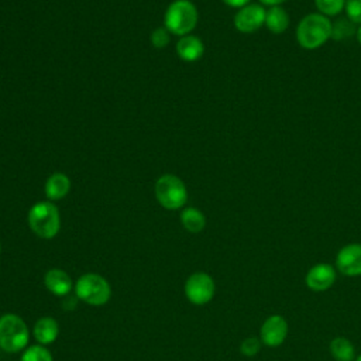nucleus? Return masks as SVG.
I'll use <instances>...</instances> for the list:
<instances>
[{
	"label": "nucleus",
	"mask_w": 361,
	"mask_h": 361,
	"mask_svg": "<svg viewBox=\"0 0 361 361\" xmlns=\"http://www.w3.org/2000/svg\"><path fill=\"white\" fill-rule=\"evenodd\" d=\"M355 38L358 41V44L361 45V24L357 27V32H355Z\"/></svg>",
	"instance_id": "27"
},
{
	"label": "nucleus",
	"mask_w": 361,
	"mask_h": 361,
	"mask_svg": "<svg viewBox=\"0 0 361 361\" xmlns=\"http://www.w3.org/2000/svg\"><path fill=\"white\" fill-rule=\"evenodd\" d=\"M176 52L182 61L195 62L202 58L204 52V45L199 37L183 35L176 42Z\"/></svg>",
	"instance_id": "13"
},
{
	"label": "nucleus",
	"mask_w": 361,
	"mask_h": 361,
	"mask_svg": "<svg viewBox=\"0 0 361 361\" xmlns=\"http://www.w3.org/2000/svg\"><path fill=\"white\" fill-rule=\"evenodd\" d=\"M30 333L24 320L13 313L0 317V348L7 353H18L28 344Z\"/></svg>",
	"instance_id": "4"
},
{
	"label": "nucleus",
	"mask_w": 361,
	"mask_h": 361,
	"mask_svg": "<svg viewBox=\"0 0 361 361\" xmlns=\"http://www.w3.org/2000/svg\"><path fill=\"white\" fill-rule=\"evenodd\" d=\"M290 18L282 6L268 7L265 11V27L274 34H282L288 30Z\"/></svg>",
	"instance_id": "15"
},
{
	"label": "nucleus",
	"mask_w": 361,
	"mask_h": 361,
	"mask_svg": "<svg viewBox=\"0 0 361 361\" xmlns=\"http://www.w3.org/2000/svg\"><path fill=\"white\" fill-rule=\"evenodd\" d=\"M357 24H354L350 18H338L336 23H331V38L337 41H343L357 32Z\"/></svg>",
	"instance_id": "19"
},
{
	"label": "nucleus",
	"mask_w": 361,
	"mask_h": 361,
	"mask_svg": "<svg viewBox=\"0 0 361 361\" xmlns=\"http://www.w3.org/2000/svg\"><path fill=\"white\" fill-rule=\"evenodd\" d=\"M224 4L230 6V7H234V8H241L244 6H247L251 0H221Z\"/></svg>",
	"instance_id": "25"
},
{
	"label": "nucleus",
	"mask_w": 361,
	"mask_h": 361,
	"mask_svg": "<svg viewBox=\"0 0 361 361\" xmlns=\"http://www.w3.org/2000/svg\"><path fill=\"white\" fill-rule=\"evenodd\" d=\"M240 350H241V353L245 357H252V355L259 353V350H261V340L258 337H248V338H245L241 343Z\"/></svg>",
	"instance_id": "24"
},
{
	"label": "nucleus",
	"mask_w": 361,
	"mask_h": 361,
	"mask_svg": "<svg viewBox=\"0 0 361 361\" xmlns=\"http://www.w3.org/2000/svg\"><path fill=\"white\" fill-rule=\"evenodd\" d=\"M331 38V20L323 14L309 13L296 27V41L303 49H317Z\"/></svg>",
	"instance_id": "1"
},
{
	"label": "nucleus",
	"mask_w": 361,
	"mask_h": 361,
	"mask_svg": "<svg viewBox=\"0 0 361 361\" xmlns=\"http://www.w3.org/2000/svg\"><path fill=\"white\" fill-rule=\"evenodd\" d=\"M20 361H54L51 353L41 344L37 345H31L28 347L23 355Z\"/></svg>",
	"instance_id": "21"
},
{
	"label": "nucleus",
	"mask_w": 361,
	"mask_h": 361,
	"mask_svg": "<svg viewBox=\"0 0 361 361\" xmlns=\"http://www.w3.org/2000/svg\"><path fill=\"white\" fill-rule=\"evenodd\" d=\"M180 221H182V226L189 233H200L206 226L204 214L196 207L183 209L180 213Z\"/></svg>",
	"instance_id": "17"
},
{
	"label": "nucleus",
	"mask_w": 361,
	"mask_h": 361,
	"mask_svg": "<svg viewBox=\"0 0 361 361\" xmlns=\"http://www.w3.org/2000/svg\"><path fill=\"white\" fill-rule=\"evenodd\" d=\"M259 4L262 6H268V7H272V6H281L282 3H285L286 0H258Z\"/></svg>",
	"instance_id": "26"
},
{
	"label": "nucleus",
	"mask_w": 361,
	"mask_h": 361,
	"mask_svg": "<svg viewBox=\"0 0 361 361\" xmlns=\"http://www.w3.org/2000/svg\"><path fill=\"white\" fill-rule=\"evenodd\" d=\"M345 0H314V6L320 14L326 17L338 16L344 10Z\"/></svg>",
	"instance_id": "20"
},
{
	"label": "nucleus",
	"mask_w": 361,
	"mask_h": 361,
	"mask_svg": "<svg viewBox=\"0 0 361 361\" xmlns=\"http://www.w3.org/2000/svg\"><path fill=\"white\" fill-rule=\"evenodd\" d=\"M75 295L87 305L102 306L109 302L111 289L102 275L85 274L75 283Z\"/></svg>",
	"instance_id": "6"
},
{
	"label": "nucleus",
	"mask_w": 361,
	"mask_h": 361,
	"mask_svg": "<svg viewBox=\"0 0 361 361\" xmlns=\"http://www.w3.org/2000/svg\"><path fill=\"white\" fill-rule=\"evenodd\" d=\"M155 197L164 209L176 210L185 206L188 190L180 178L172 173H165L155 182Z\"/></svg>",
	"instance_id": "5"
},
{
	"label": "nucleus",
	"mask_w": 361,
	"mask_h": 361,
	"mask_svg": "<svg viewBox=\"0 0 361 361\" xmlns=\"http://www.w3.org/2000/svg\"><path fill=\"white\" fill-rule=\"evenodd\" d=\"M169 41H171V35L165 27H158L151 34V44L155 48H164L169 44Z\"/></svg>",
	"instance_id": "23"
},
{
	"label": "nucleus",
	"mask_w": 361,
	"mask_h": 361,
	"mask_svg": "<svg viewBox=\"0 0 361 361\" xmlns=\"http://www.w3.org/2000/svg\"><path fill=\"white\" fill-rule=\"evenodd\" d=\"M44 282L47 289L55 296H66L73 288V281L71 279V276L59 268L49 269L45 274Z\"/></svg>",
	"instance_id": "12"
},
{
	"label": "nucleus",
	"mask_w": 361,
	"mask_h": 361,
	"mask_svg": "<svg viewBox=\"0 0 361 361\" xmlns=\"http://www.w3.org/2000/svg\"><path fill=\"white\" fill-rule=\"evenodd\" d=\"M337 269L347 276L361 275V244L353 243L344 245L336 257Z\"/></svg>",
	"instance_id": "10"
},
{
	"label": "nucleus",
	"mask_w": 361,
	"mask_h": 361,
	"mask_svg": "<svg viewBox=\"0 0 361 361\" xmlns=\"http://www.w3.org/2000/svg\"><path fill=\"white\" fill-rule=\"evenodd\" d=\"M265 11L267 8L259 3H248L247 6L238 8L233 18L235 30L244 34L258 31L262 25H265Z\"/></svg>",
	"instance_id": "8"
},
{
	"label": "nucleus",
	"mask_w": 361,
	"mask_h": 361,
	"mask_svg": "<svg viewBox=\"0 0 361 361\" xmlns=\"http://www.w3.org/2000/svg\"><path fill=\"white\" fill-rule=\"evenodd\" d=\"M330 354L336 361H353L354 360V345L345 337H334L330 341Z\"/></svg>",
	"instance_id": "18"
},
{
	"label": "nucleus",
	"mask_w": 361,
	"mask_h": 361,
	"mask_svg": "<svg viewBox=\"0 0 361 361\" xmlns=\"http://www.w3.org/2000/svg\"><path fill=\"white\" fill-rule=\"evenodd\" d=\"M288 336V323L279 314L269 316L261 326L259 340L268 347L281 345Z\"/></svg>",
	"instance_id": "9"
},
{
	"label": "nucleus",
	"mask_w": 361,
	"mask_h": 361,
	"mask_svg": "<svg viewBox=\"0 0 361 361\" xmlns=\"http://www.w3.org/2000/svg\"><path fill=\"white\" fill-rule=\"evenodd\" d=\"M71 179L62 172H54L45 182V196L48 200H59L68 195Z\"/></svg>",
	"instance_id": "14"
},
{
	"label": "nucleus",
	"mask_w": 361,
	"mask_h": 361,
	"mask_svg": "<svg viewBox=\"0 0 361 361\" xmlns=\"http://www.w3.org/2000/svg\"><path fill=\"white\" fill-rule=\"evenodd\" d=\"M214 281L204 272L192 274L185 282V295L193 305H206L214 296Z\"/></svg>",
	"instance_id": "7"
},
{
	"label": "nucleus",
	"mask_w": 361,
	"mask_h": 361,
	"mask_svg": "<svg viewBox=\"0 0 361 361\" xmlns=\"http://www.w3.org/2000/svg\"><path fill=\"white\" fill-rule=\"evenodd\" d=\"M355 361H361V355H358V357H357V360H355Z\"/></svg>",
	"instance_id": "28"
},
{
	"label": "nucleus",
	"mask_w": 361,
	"mask_h": 361,
	"mask_svg": "<svg viewBox=\"0 0 361 361\" xmlns=\"http://www.w3.org/2000/svg\"><path fill=\"white\" fill-rule=\"evenodd\" d=\"M344 11L345 17L350 18L354 24H361V0H345Z\"/></svg>",
	"instance_id": "22"
},
{
	"label": "nucleus",
	"mask_w": 361,
	"mask_h": 361,
	"mask_svg": "<svg viewBox=\"0 0 361 361\" xmlns=\"http://www.w3.org/2000/svg\"><path fill=\"white\" fill-rule=\"evenodd\" d=\"M59 334V326L52 317H41L34 324V337L41 344H51Z\"/></svg>",
	"instance_id": "16"
},
{
	"label": "nucleus",
	"mask_w": 361,
	"mask_h": 361,
	"mask_svg": "<svg viewBox=\"0 0 361 361\" xmlns=\"http://www.w3.org/2000/svg\"><path fill=\"white\" fill-rule=\"evenodd\" d=\"M28 226L41 238H54L61 227L58 207L51 202H38L28 210Z\"/></svg>",
	"instance_id": "3"
},
{
	"label": "nucleus",
	"mask_w": 361,
	"mask_h": 361,
	"mask_svg": "<svg viewBox=\"0 0 361 361\" xmlns=\"http://www.w3.org/2000/svg\"><path fill=\"white\" fill-rule=\"evenodd\" d=\"M337 272L330 264H317L312 267L305 278L307 288L313 292H324L336 282Z\"/></svg>",
	"instance_id": "11"
},
{
	"label": "nucleus",
	"mask_w": 361,
	"mask_h": 361,
	"mask_svg": "<svg viewBox=\"0 0 361 361\" xmlns=\"http://www.w3.org/2000/svg\"><path fill=\"white\" fill-rule=\"evenodd\" d=\"M199 13L190 0L172 1L164 16V27L175 35H189L197 24Z\"/></svg>",
	"instance_id": "2"
}]
</instances>
